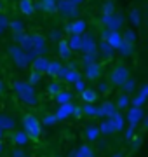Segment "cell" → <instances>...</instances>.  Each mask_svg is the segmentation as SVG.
Segmentation results:
<instances>
[{
  "instance_id": "cell-1",
  "label": "cell",
  "mask_w": 148,
  "mask_h": 157,
  "mask_svg": "<svg viewBox=\"0 0 148 157\" xmlns=\"http://www.w3.org/2000/svg\"><path fill=\"white\" fill-rule=\"evenodd\" d=\"M23 131L26 133V136H28L30 141H37L40 138L42 126H40V121L35 117L33 113L23 115Z\"/></svg>"
},
{
  "instance_id": "cell-2",
  "label": "cell",
  "mask_w": 148,
  "mask_h": 157,
  "mask_svg": "<svg viewBox=\"0 0 148 157\" xmlns=\"http://www.w3.org/2000/svg\"><path fill=\"white\" fill-rule=\"evenodd\" d=\"M47 51H49V44H47L46 37L40 33H31V49L28 52L30 59H33L37 56H46Z\"/></svg>"
},
{
  "instance_id": "cell-3",
  "label": "cell",
  "mask_w": 148,
  "mask_h": 157,
  "mask_svg": "<svg viewBox=\"0 0 148 157\" xmlns=\"http://www.w3.org/2000/svg\"><path fill=\"white\" fill-rule=\"evenodd\" d=\"M7 54L11 56V59L14 61V65H16L17 68H26V67H30V63H31L28 52L23 51L19 45H16V44L7 47Z\"/></svg>"
},
{
  "instance_id": "cell-4",
  "label": "cell",
  "mask_w": 148,
  "mask_h": 157,
  "mask_svg": "<svg viewBox=\"0 0 148 157\" xmlns=\"http://www.w3.org/2000/svg\"><path fill=\"white\" fill-rule=\"evenodd\" d=\"M101 23L105 25V28L112 30V32H120V28H124V14L119 11H115L113 14H108V16H101Z\"/></svg>"
},
{
  "instance_id": "cell-5",
  "label": "cell",
  "mask_w": 148,
  "mask_h": 157,
  "mask_svg": "<svg viewBox=\"0 0 148 157\" xmlns=\"http://www.w3.org/2000/svg\"><path fill=\"white\" fill-rule=\"evenodd\" d=\"M129 77H131L129 68L125 67V65H117V67H113V70L110 72V84L120 87Z\"/></svg>"
},
{
  "instance_id": "cell-6",
  "label": "cell",
  "mask_w": 148,
  "mask_h": 157,
  "mask_svg": "<svg viewBox=\"0 0 148 157\" xmlns=\"http://www.w3.org/2000/svg\"><path fill=\"white\" fill-rule=\"evenodd\" d=\"M56 11L59 12V16L61 17H79V7H75L73 4H70L68 0H57L56 2Z\"/></svg>"
},
{
  "instance_id": "cell-7",
  "label": "cell",
  "mask_w": 148,
  "mask_h": 157,
  "mask_svg": "<svg viewBox=\"0 0 148 157\" xmlns=\"http://www.w3.org/2000/svg\"><path fill=\"white\" fill-rule=\"evenodd\" d=\"M65 32H68L70 35H84L87 32V21L86 19H79L75 17L72 23H68L65 26Z\"/></svg>"
},
{
  "instance_id": "cell-8",
  "label": "cell",
  "mask_w": 148,
  "mask_h": 157,
  "mask_svg": "<svg viewBox=\"0 0 148 157\" xmlns=\"http://www.w3.org/2000/svg\"><path fill=\"white\" fill-rule=\"evenodd\" d=\"M101 73H103V67L98 61L86 63V65H84V75H86V78H89V80H98V78L101 77Z\"/></svg>"
},
{
  "instance_id": "cell-9",
  "label": "cell",
  "mask_w": 148,
  "mask_h": 157,
  "mask_svg": "<svg viewBox=\"0 0 148 157\" xmlns=\"http://www.w3.org/2000/svg\"><path fill=\"white\" fill-rule=\"evenodd\" d=\"M125 119H127V122L131 124V126H136L141 122L143 119H145V110H143L141 107H129V110H127V115H125Z\"/></svg>"
},
{
  "instance_id": "cell-10",
  "label": "cell",
  "mask_w": 148,
  "mask_h": 157,
  "mask_svg": "<svg viewBox=\"0 0 148 157\" xmlns=\"http://www.w3.org/2000/svg\"><path fill=\"white\" fill-rule=\"evenodd\" d=\"M80 52H98V42L92 33H84L82 35V47Z\"/></svg>"
},
{
  "instance_id": "cell-11",
  "label": "cell",
  "mask_w": 148,
  "mask_h": 157,
  "mask_svg": "<svg viewBox=\"0 0 148 157\" xmlns=\"http://www.w3.org/2000/svg\"><path fill=\"white\" fill-rule=\"evenodd\" d=\"M12 89H14V93H16L17 96L30 94V93H37V91H35V87L30 84L28 80H19V78L12 82Z\"/></svg>"
},
{
  "instance_id": "cell-12",
  "label": "cell",
  "mask_w": 148,
  "mask_h": 157,
  "mask_svg": "<svg viewBox=\"0 0 148 157\" xmlns=\"http://www.w3.org/2000/svg\"><path fill=\"white\" fill-rule=\"evenodd\" d=\"M115 112H119V110H117V107H115V103H112V101H105L103 105L96 107V117L108 119V117H112Z\"/></svg>"
},
{
  "instance_id": "cell-13",
  "label": "cell",
  "mask_w": 148,
  "mask_h": 157,
  "mask_svg": "<svg viewBox=\"0 0 148 157\" xmlns=\"http://www.w3.org/2000/svg\"><path fill=\"white\" fill-rule=\"evenodd\" d=\"M146 98H148V84H143L141 87H139V91H138L136 94H134V98H131V105L132 107H141L146 103Z\"/></svg>"
},
{
  "instance_id": "cell-14",
  "label": "cell",
  "mask_w": 148,
  "mask_h": 157,
  "mask_svg": "<svg viewBox=\"0 0 148 157\" xmlns=\"http://www.w3.org/2000/svg\"><path fill=\"white\" fill-rule=\"evenodd\" d=\"M73 110H75V105L72 103V101H70V103H63V105L57 107V110L54 112V115H56L57 121H65V119L72 117Z\"/></svg>"
},
{
  "instance_id": "cell-15",
  "label": "cell",
  "mask_w": 148,
  "mask_h": 157,
  "mask_svg": "<svg viewBox=\"0 0 148 157\" xmlns=\"http://www.w3.org/2000/svg\"><path fill=\"white\" fill-rule=\"evenodd\" d=\"M98 54H101L105 59H112V58L115 56V49L110 47L108 42L101 40V42H98Z\"/></svg>"
},
{
  "instance_id": "cell-16",
  "label": "cell",
  "mask_w": 148,
  "mask_h": 157,
  "mask_svg": "<svg viewBox=\"0 0 148 157\" xmlns=\"http://www.w3.org/2000/svg\"><path fill=\"white\" fill-rule=\"evenodd\" d=\"M30 65H31V67H33V70H37V72L46 73L47 65H49V58H46V56H37V58H33V59H31V63H30Z\"/></svg>"
},
{
  "instance_id": "cell-17",
  "label": "cell",
  "mask_w": 148,
  "mask_h": 157,
  "mask_svg": "<svg viewBox=\"0 0 148 157\" xmlns=\"http://www.w3.org/2000/svg\"><path fill=\"white\" fill-rule=\"evenodd\" d=\"M57 54H59V58L61 59H70L72 58V51H70L68 44H66V39H59L57 40Z\"/></svg>"
},
{
  "instance_id": "cell-18",
  "label": "cell",
  "mask_w": 148,
  "mask_h": 157,
  "mask_svg": "<svg viewBox=\"0 0 148 157\" xmlns=\"http://www.w3.org/2000/svg\"><path fill=\"white\" fill-rule=\"evenodd\" d=\"M115 107L117 110H127L131 107V94H125V93H120L117 96V101H115Z\"/></svg>"
},
{
  "instance_id": "cell-19",
  "label": "cell",
  "mask_w": 148,
  "mask_h": 157,
  "mask_svg": "<svg viewBox=\"0 0 148 157\" xmlns=\"http://www.w3.org/2000/svg\"><path fill=\"white\" fill-rule=\"evenodd\" d=\"M19 12L23 16H33V12H35L33 0H19Z\"/></svg>"
},
{
  "instance_id": "cell-20",
  "label": "cell",
  "mask_w": 148,
  "mask_h": 157,
  "mask_svg": "<svg viewBox=\"0 0 148 157\" xmlns=\"http://www.w3.org/2000/svg\"><path fill=\"white\" fill-rule=\"evenodd\" d=\"M73 157H96V152L89 145H80L73 150Z\"/></svg>"
},
{
  "instance_id": "cell-21",
  "label": "cell",
  "mask_w": 148,
  "mask_h": 157,
  "mask_svg": "<svg viewBox=\"0 0 148 157\" xmlns=\"http://www.w3.org/2000/svg\"><path fill=\"white\" fill-rule=\"evenodd\" d=\"M66 44H68L72 52H79L82 47V35H70L66 39Z\"/></svg>"
},
{
  "instance_id": "cell-22",
  "label": "cell",
  "mask_w": 148,
  "mask_h": 157,
  "mask_svg": "<svg viewBox=\"0 0 148 157\" xmlns=\"http://www.w3.org/2000/svg\"><path fill=\"white\" fill-rule=\"evenodd\" d=\"M11 140L14 141L16 145H19V147H24V145H28V143H30L28 136H26V133H24V131H12Z\"/></svg>"
},
{
  "instance_id": "cell-23",
  "label": "cell",
  "mask_w": 148,
  "mask_h": 157,
  "mask_svg": "<svg viewBox=\"0 0 148 157\" xmlns=\"http://www.w3.org/2000/svg\"><path fill=\"white\" fill-rule=\"evenodd\" d=\"M108 119L112 121L115 131H122V129L125 128V117H124L120 112H115L113 115H112V117H108Z\"/></svg>"
},
{
  "instance_id": "cell-24",
  "label": "cell",
  "mask_w": 148,
  "mask_h": 157,
  "mask_svg": "<svg viewBox=\"0 0 148 157\" xmlns=\"http://www.w3.org/2000/svg\"><path fill=\"white\" fill-rule=\"evenodd\" d=\"M98 129H99V135H106V136H108V135H113V133H117L110 119H103V122L98 126Z\"/></svg>"
},
{
  "instance_id": "cell-25",
  "label": "cell",
  "mask_w": 148,
  "mask_h": 157,
  "mask_svg": "<svg viewBox=\"0 0 148 157\" xmlns=\"http://www.w3.org/2000/svg\"><path fill=\"white\" fill-rule=\"evenodd\" d=\"M0 128L4 129V131H12V129L16 128V121L9 115H4V113H0Z\"/></svg>"
},
{
  "instance_id": "cell-26",
  "label": "cell",
  "mask_w": 148,
  "mask_h": 157,
  "mask_svg": "<svg viewBox=\"0 0 148 157\" xmlns=\"http://www.w3.org/2000/svg\"><path fill=\"white\" fill-rule=\"evenodd\" d=\"M120 35H122V40H124V42H127V44H131V45H136V42H138V33H136L132 28H125Z\"/></svg>"
},
{
  "instance_id": "cell-27",
  "label": "cell",
  "mask_w": 148,
  "mask_h": 157,
  "mask_svg": "<svg viewBox=\"0 0 148 157\" xmlns=\"http://www.w3.org/2000/svg\"><path fill=\"white\" fill-rule=\"evenodd\" d=\"M129 21H131V25L134 28L141 26V11L138 7H131V11H129Z\"/></svg>"
},
{
  "instance_id": "cell-28",
  "label": "cell",
  "mask_w": 148,
  "mask_h": 157,
  "mask_svg": "<svg viewBox=\"0 0 148 157\" xmlns=\"http://www.w3.org/2000/svg\"><path fill=\"white\" fill-rule=\"evenodd\" d=\"M105 42H108V44H110V47L117 51V47H119V45H120V42H122V35H120V32H112V30H110L108 39L105 40Z\"/></svg>"
},
{
  "instance_id": "cell-29",
  "label": "cell",
  "mask_w": 148,
  "mask_h": 157,
  "mask_svg": "<svg viewBox=\"0 0 148 157\" xmlns=\"http://www.w3.org/2000/svg\"><path fill=\"white\" fill-rule=\"evenodd\" d=\"M80 98L84 100V103H94V101L98 100V93L94 89L86 87L84 91H80Z\"/></svg>"
},
{
  "instance_id": "cell-30",
  "label": "cell",
  "mask_w": 148,
  "mask_h": 157,
  "mask_svg": "<svg viewBox=\"0 0 148 157\" xmlns=\"http://www.w3.org/2000/svg\"><path fill=\"white\" fill-rule=\"evenodd\" d=\"M84 136H86L87 141H98V138H99V129H98V126H87L86 131H84Z\"/></svg>"
},
{
  "instance_id": "cell-31",
  "label": "cell",
  "mask_w": 148,
  "mask_h": 157,
  "mask_svg": "<svg viewBox=\"0 0 148 157\" xmlns=\"http://www.w3.org/2000/svg\"><path fill=\"white\" fill-rule=\"evenodd\" d=\"M19 100L23 101L24 105H28V107H35V105H39V96L37 93H30V94H23V96H17Z\"/></svg>"
},
{
  "instance_id": "cell-32",
  "label": "cell",
  "mask_w": 148,
  "mask_h": 157,
  "mask_svg": "<svg viewBox=\"0 0 148 157\" xmlns=\"http://www.w3.org/2000/svg\"><path fill=\"white\" fill-rule=\"evenodd\" d=\"M54 100L57 101V105H63V103H70V101L73 100V94L70 93V91H59L56 96H54Z\"/></svg>"
},
{
  "instance_id": "cell-33",
  "label": "cell",
  "mask_w": 148,
  "mask_h": 157,
  "mask_svg": "<svg viewBox=\"0 0 148 157\" xmlns=\"http://www.w3.org/2000/svg\"><path fill=\"white\" fill-rule=\"evenodd\" d=\"M120 89H122V93H125V94H132V93H136V80L129 77L124 84L120 86Z\"/></svg>"
},
{
  "instance_id": "cell-34",
  "label": "cell",
  "mask_w": 148,
  "mask_h": 157,
  "mask_svg": "<svg viewBox=\"0 0 148 157\" xmlns=\"http://www.w3.org/2000/svg\"><path fill=\"white\" fill-rule=\"evenodd\" d=\"M117 11V7H115V2L113 0H105L101 6V16H108V14H113Z\"/></svg>"
},
{
  "instance_id": "cell-35",
  "label": "cell",
  "mask_w": 148,
  "mask_h": 157,
  "mask_svg": "<svg viewBox=\"0 0 148 157\" xmlns=\"http://www.w3.org/2000/svg\"><path fill=\"white\" fill-rule=\"evenodd\" d=\"M9 30H11L12 33H23L24 32V23L21 21V19H12V21H9Z\"/></svg>"
},
{
  "instance_id": "cell-36",
  "label": "cell",
  "mask_w": 148,
  "mask_h": 157,
  "mask_svg": "<svg viewBox=\"0 0 148 157\" xmlns=\"http://www.w3.org/2000/svg\"><path fill=\"white\" fill-rule=\"evenodd\" d=\"M117 51L120 52V56H124V58H129L132 54V51H134V45H131V44H127V42H120V45L117 47Z\"/></svg>"
},
{
  "instance_id": "cell-37",
  "label": "cell",
  "mask_w": 148,
  "mask_h": 157,
  "mask_svg": "<svg viewBox=\"0 0 148 157\" xmlns=\"http://www.w3.org/2000/svg\"><path fill=\"white\" fill-rule=\"evenodd\" d=\"M61 67H63V65L59 61H56V59H52V61H51V59H49V65H47L46 73H47V75H51V77H56Z\"/></svg>"
},
{
  "instance_id": "cell-38",
  "label": "cell",
  "mask_w": 148,
  "mask_h": 157,
  "mask_svg": "<svg viewBox=\"0 0 148 157\" xmlns=\"http://www.w3.org/2000/svg\"><path fill=\"white\" fill-rule=\"evenodd\" d=\"M80 112H82V115H86V117H96V107L92 103H84L80 107Z\"/></svg>"
},
{
  "instance_id": "cell-39",
  "label": "cell",
  "mask_w": 148,
  "mask_h": 157,
  "mask_svg": "<svg viewBox=\"0 0 148 157\" xmlns=\"http://www.w3.org/2000/svg\"><path fill=\"white\" fill-rule=\"evenodd\" d=\"M56 2L57 0H40L39 7L40 9H44L46 12H54L56 11Z\"/></svg>"
},
{
  "instance_id": "cell-40",
  "label": "cell",
  "mask_w": 148,
  "mask_h": 157,
  "mask_svg": "<svg viewBox=\"0 0 148 157\" xmlns=\"http://www.w3.org/2000/svg\"><path fill=\"white\" fill-rule=\"evenodd\" d=\"M61 89L63 87H61V82H59V80H54V82H51V84L47 86V93L51 96H56Z\"/></svg>"
},
{
  "instance_id": "cell-41",
  "label": "cell",
  "mask_w": 148,
  "mask_h": 157,
  "mask_svg": "<svg viewBox=\"0 0 148 157\" xmlns=\"http://www.w3.org/2000/svg\"><path fill=\"white\" fill-rule=\"evenodd\" d=\"M96 58H98V52H82L80 59H82V65H86V63L96 61Z\"/></svg>"
},
{
  "instance_id": "cell-42",
  "label": "cell",
  "mask_w": 148,
  "mask_h": 157,
  "mask_svg": "<svg viewBox=\"0 0 148 157\" xmlns=\"http://www.w3.org/2000/svg\"><path fill=\"white\" fill-rule=\"evenodd\" d=\"M122 131H124L125 140H129V141H131V138H132L134 135H136V126H131V124H129V126H125V128L122 129Z\"/></svg>"
},
{
  "instance_id": "cell-43",
  "label": "cell",
  "mask_w": 148,
  "mask_h": 157,
  "mask_svg": "<svg viewBox=\"0 0 148 157\" xmlns=\"http://www.w3.org/2000/svg\"><path fill=\"white\" fill-rule=\"evenodd\" d=\"M56 122H57V119H56V115H54V113H47L46 117L42 119V124H44V126H49V128H51V126H54Z\"/></svg>"
},
{
  "instance_id": "cell-44",
  "label": "cell",
  "mask_w": 148,
  "mask_h": 157,
  "mask_svg": "<svg viewBox=\"0 0 148 157\" xmlns=\"http://www.w3.org/2000/svg\"><path fill=\"white\" fill-rule=\"evenodd\" d=\"M42 75H44V73L37 72V70H31V73H30V78H28V82H30L31 86H35L37 82H40V78H42Z\"/></svg>"
},
{
  "instance_id": "cell-45",
  "label": "cell",
  "mask_w": 148,
  "mask_h": 157,
  "mask_svg": "<svg viewBox=\"0 0 148 157\" xmlns=\"http://www.w3.org/2000/svg\"><path fill=\"white\" fill-rule=\"evenodd\" d=\"M7 28H9V17H7L6 14H2V12H0V35L4 33Z\"/></svg>"
},
{
  "instance_id": "cell-46",
  "label": "cell",
  "mask_w": 148,
  "mask_h": 157,
  "mask_svg": "<svg viewBox=\"0 0 148 157\" xmlns=\"http://www.w3.org/2000/svg\"><path fill=\"white\" fill-rule=\"evenodd\" d=\"M47 40H59L61 39V33L57 32V30H52V32H49V35L46 37Z\"/></svg>"
},
{
  "instance_id": "cell-47",
  "label": "cell",
  "mask_w": 148,
  "mask_h": 157,
  "mask_svg": "<svg viewBox=\"0 0 148 157\" xmlns=\"http://www.w3.org/2000/svg\"><path fill=\"white\" fill-rule=\"evenodd\" d=\"M131 141H132V150H138L139 148V145H141V136H132L131 138Z\"/></svg>"
},
{
  "instance_id": "cell-48",
  "label": "cell",
  "mask_w": 148,
  "mask_h": 157,
  "mask_svg": "<svg viewBox=\"0 0 148 157\" xmlns=\"http://www.w3.org/2000/svg\"><path fill=\"white\" fill-rule=\"evenodd\" d=\"M108 91H110V86L106 84V82H101V84L98 86V91H96V93H103V94H106Z\"/></svg>"
},
{
  "instance_id": "cell-49",
  "label": "cell",
  "mask_w": 148,
  "mask_h": 157,
  "mask_svg": "<svg viewBox=\"0 0 148 157\" xmlns=\"http://www.w3.org/2000/svg\"><path fill=\"white\" fill-rule=\"evenodd\" d=\"M73 86H75V89L79 91V93H80V91H84V89L87 87V86H86V82H84L82 78H79V80H77V82H75Z\"/></svg>"
},
{
  "instance_id": "cell-50",
  "label": "cell",
  "mask_w": 148,
  "mask_h": 157,
  "mask_svg": "<svg viewBox=\"0 0 148 157\" xmlns=\"http://www.w3.org/2000/svg\"><path fill=\"white\" fill-rule=\"evenodd\" d=\"M68 2H70V4H73L75 7H80L82 4H86L87 0H68Z\"/></svg>"
},
{
  "instance_id": "cell-51",
  "label": "cell",
  "mask_w": 148,
  "mask_h": 157,
  "mask_svg": "<svg viewBox=\"0 0 148 157\" xmlns=\"http://www.w3.org/2000/svg\"><path fill=\"white\" fill-rule=\"evenodd\" d=\"M108 35H110V30L108 28H103L101 30V40H106V39H108Z\"/></svg>"
},
{
  "instance_id": "cell-52",
  "label": "cell",
  "mask_w": 148,
  "mask_h": 157,
  "mask_svg": "<svg viewBox=\"0 0 148 157\" xmlns=\"http://www.w3.org/2000/svg\"><path fill=\"white\" fill-rule=\"evenodd\" d=\"M73 117H77V119H80L82 117V112H80V107H75V110H73V113H72Z\"/></svg>"
},
{
  "instance_id": "cell-53",
  "label": "cell",
  "mask_w": 148,
  "mask_h": 157,
  "mask_svg": "<svg viewBox=\"0 0 148 157\" xmlns=\"http://www.w3.org/2000/svg\"><path fill=\"white\" fill-rule=\"evenodd\" d=\"M12 157H24V152L23 150H14L12 152Z\"/></svg>"
},
{
  "instance_id": "cell-54",
  "label": "cell",
  "mask_w": 148,
  "mask_h": 157,
  "mask_svg": "<svg viewBox=\"0 0 148 157\" xmlns=\"http://www.w3.org/2000/svg\"><path fill=\"white\" fill-rule=\"evenodd\" d=\"M110 157H124V154H122V152H115V154H112Z\"/></svg>"
},
{
  "instance_id": "cell-55",
  "label": "cell",
  "mask_w": 148,
  "mask_h": 157,
  "mask_svg": "<svg viewBox=\"0 0 148 157\" xmlns=\"http://www.w3.org/2000/svg\"><path fill=\"white\" fill-rule=\"evenodd\" d=\"M4 93V80H0V94Z\"/></svg>"
},
{
  "instance_id": "cell-56",
  "label": "cell",
  "mask_w": 148,
  "mask_h": 157,
  "mask_svg": "<svg viewBox=\"0 0 148 157\" xmlns=\"http://www.w3.org/2000/svg\"><path fill=\"white\" fill-rule=\"evenodd\" d=\"M4 135H6V131H4V129L0 128V140H2V138H4Z\"/></svg>"
},
{
  "instance_id": "cell-57",
  "label": "cell",
  "mask_w": 148,
  "mask_h": 157,
  "mask_svg": "<svg viewBox=\"0 0 148 157\" xmlns=\"http://www.w3.org/2000/svg\"><path fill=\"white\" fill-rule=\"evenodd\" d=\"M4 152V143H2V140H0V154Z\"/></svg>"
},
{
  "instance_id": "cell-58",
  "label": "cell",
  "mask_w": 148,
  "mask_h": 157,
  "mask_svg": "<svg viewBox=\"0 0 148 157\" xmlns=\"http://www.w3.org/2000/svg\"><path fill=\"white\" fill-rule=\"evenodd\" d=\"M0 12H4V2H0Z\"/></svg>"
},
{
  "instance_id": "cell-59",
  "label": "cell",
  "mask_w": 148,
  "mask_h": 157,
  "mask_svg": "<svg viewBox=\"0 0 148 157\" xmlns=\"http://www.w3.org/2000/svg\"><path fill=\"white\" fill-rule=\"evenodd\" d=\"M24 157H30V155H28V154H24Z\"/></svg>"
},
{
  "instance_id": "cell-60",
  "label": "cell",
  "mask_w": 148,
  "mask_h": 157,
  "mask_svg": "<svg viewBox=\"0 0 148 157\" xmlns=\"http://www.w3.org/2000/svg\"><path fill=\"white\" fill-rule=\"evenodd\" d=\"M0 2H4V0H0Z\"/></svg>"
}]
</instances>
